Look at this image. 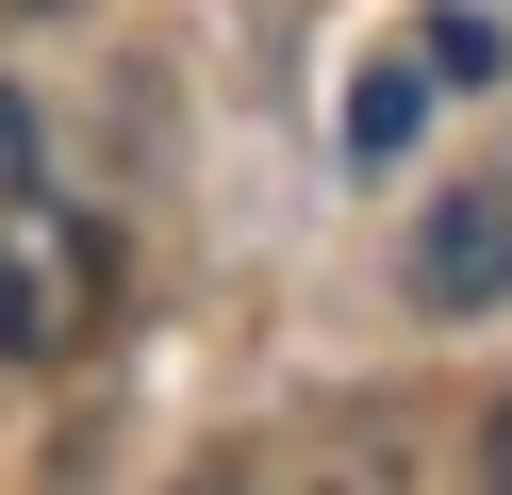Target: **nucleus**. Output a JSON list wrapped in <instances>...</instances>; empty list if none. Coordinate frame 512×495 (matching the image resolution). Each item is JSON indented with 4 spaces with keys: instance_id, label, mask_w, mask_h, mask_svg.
<instances>
[{
    "instance_id": "nucleus-1",
    "label": "nucleus",
    "mask_w": 512,
    "mask_h": 495,
    "mask_svg": "<svg viewBox=\"0 0 512 495\" xmlns=\"http://www.w3.org/2000/svg\"><path fill=\"white\" fill-rule=\"evenodd\" d=\"M83 330H100V231L50 165L34 99L0 83V363H67Z\"/></svg>"
},
{
    "instance_id": "nucleus-2",
    "label": "nucleus",
    "mask_w": 512,
    "mask_h": 495,
    "mask_svg": "<svg viewBox=\"0 0 512 495\" xmlns=\"http://www.w3.org/2000/svg\"><path fill=\"white\" fill-rule=\"evenodd\" d=\"M496 281H512V182H463L430 231H413V297H430V314H479Z\"/></svg>"
},
{
    "instance_id": "nucleus-3",
    "label": "nucleus",
    "mask_w": 512,
    "mask_h": 495,
    "mask_svg": "<svg viewBox=\"0 0 512 495\" xmlns=\"http://www.w3.org/2000/svg\"><path fill=\"white\" fill-rule=\"evenodd\" d=\"M413 99H430V50H413V66H380V83L347 99V149H397V132H413Z\"/></svg>"
},
{
    "instance_id": "nucleus-4",
    "label": "nucleus",
    "mask_w": 512,
    "mask_h": 495,
    "mask_svg": "<svg viewBox=\"0 0 512 495\" xmlns=\"http://www.w3.org/2000/svg\"><path fill=\"white\" fill-rule=\"evenodd\" d=\"M479 462H496V495H512V413H496V446H479Z\"/></svg>"
}]
</instances>
